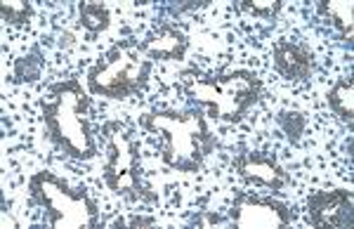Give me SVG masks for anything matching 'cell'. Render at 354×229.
Here are the masks:
<instances>
[{"label":"cell","mask_w":354,"mask_h":229,"mask_svg":"<svg viewBox=\"0 0 354 229\" xmlns=\"http://www.w3.org/2000/svg\"><path fill=\"white\" fill-rule=\"evenodd\" d=\"M88 109L90 97L78 78L53 83L48 88V95L41 100L43 123L48 128L50 140L66 156L78 161H90L97 154Z\"/></svg>","instance_id":"cell-1"},{"label":"cell","mask_w":354,"mask_h":229,"mask_svg":"<svg viewBox=\"0 0 354 229\" xmlns=\"http://www.w3.org/2000/svg\"><path fill=\"white\" fill-rule=\"evenodd\" d=\"M142 125L149 133H161L165 145L161 149L163 163L177 173H198L203 158L213 152L215 140L205 123L201 109L189 111H151L142 116Z\"/></svg>","instance_id":"cell-2"},{"label":"cell","mask_w":354,"mask_h":229,"mask_svg":"<svg viewBox=\"0 0 354 229\" xmlns=\"http://www.w3.org/2000/svg\"><path fill=\"white\" fill-rule=\"evenodd\" d=\"M198 104L208 107L220 121L239 123L260 100L262 78L250 68H230L208 78H194L185 85Z\"/></svg>","instance_id":"cell-3"},{"label":"cell","mask_w":354,"mask_h":229,"mask_svg":"<svg viewBox=\"0 0 354 229\" xmlns=\"http://www.w3.org/2000/svg\"><path fill=\"white\" fill-rule=\"evenodd\" d=\"M153 62L147 59L137 48V41H118L111 50L90 66L88 71V93L102 95L109 100H123L140 93L149 81Z\"/></svg>","instance_id":"cell-4"},{"label":"cell","mask_w":354,"mask_h":229,"mask_svg":"<svg viewBox=\"0 0 354 229\" xmlns=\"http://www.w3.org/2000/svg\"><path fill=\"white\" fill-rule=\"evenodd\" d=\"M31 199L33 203L43 205L48 213V225L55 229H85L97 225L95 199L88 189H73L66 180L57 177L50 170H41L31 177Z\"/></svg>","instance_id":"cell-5"},{"label":"cell","mask_w":354,"mask_h":229,"mask_svg":"<svg viewBox=\"0 0 354 229\" xmlns=\"http://www.w3.org/2000/svg\"><path fill=\"white\" fill-rule=\"evenodd\" d=\"M109 130V145H106V163H104V180L111 192L118 196L145 199L151 201L156 199L147 192L145 182L140 177V154H137V142L118 123L106 125Z\"/></svg>","instance_id":"cell-6"},{"label":"cell","mask_w":354,"mask_h":229,"mask_svg":"<svg viewBox=\"0 0 354 229\" xmlns=\"http://www.w3.org/2000/svg\"><path fill=\"white\" fill-rule=\"evenodd\" d=\"M230 220L239 229H281L293 222V213L277 199L239 194L230 208Z\"/></svg>","instance_id":"cell-7"},{"label":"cell","mask_w":354,"mask_h":229,"mask_svg":"<svg viewBox=\"0 0 354 229\" xmlns=\"http://www.w3.org/2000/svg\"><path fill=\"white\" fill-rule=\"evenodd\" d=\"M310 225L317 229L324 227H352L354 225V196L347 189L333 192H312L307 199Z\"/></svg>","instance_id":"cell-8"},{"label":"cell","mask_w":354,"mask_h":229,"mask_svg":"<svg viewBox=\"0 0 354 229\" xmlns=\"http://www.w3.org/2000/svg\"><path fill=\"white\" fill-rule=\"evenodd\" d=\"M236 170L245 182H253L260 187H270L274 192L283 189L290 182L286 170L281 168V163L274 156L258 152H245L236 158Z\"/></svg>","instance_id":"cell-9"},{"label":"cell","mask_w":354,"mask_h":229,"mask_svg":"<svg viewBox=\"0 0 354 229\" xmlns=\"http://www.w3.org/2000/svg\"><path fill=\"white\" fill-rule=\"evenodd\" d=\"M140 53L147 57V59H182L189 48V41L187 36L173 24H163L158 26L156 33H151L149 38L137 43Z\"/></svg>","instance_id":"cell-10"},{"label":"cell","mask_w":354,"mask_h":229,"mask_svg":"<svg viewBox=\"0 0 354 229\" xmlns=\"http://www.w3.org/2000/svg\"><path fill=\"white\" fill-rule=\"evenodd\" d=\"M274 66L286 81H307L312 73V53L305 45L277 41L274 43Z\"/></svg>","instance_id":"cell-11"},{"label":"cell","mask_w":354,"mask_h":229,"mask_svg":"<svg viewBox=\"0 0 354 229\" xmlns=\"http://www.w3.org/2000/svg\"><path fill=\"white\" fill-rule=\"evenodd\" d=\"M324 17H328L330 24L340 31L342 41H352L354 31V3L352 0H322L319 3Z\"/></svg>","instance_id":"cell-12"},{"label":"cell","mask_w":354,"mask_h":229,"mask_svg":"<svg viewBox=\"0 0 354 229\" xmlns=\"http://www.w3.org/2000/svg\"><path fill=\"white\" fill-rule=\"evenodd\" d=\"M326 102L340 121H345L347 125L354 123V83H352V78H340V81L328 90Z\"/></svg>","instance_id":"cell-13"},{"label":"cell","mask_w":354,"mask_h":229,"mask_svg":"<svg viewBox=\"0 0 354 229\" xmlns=\"http://www.w3.org/2000/svg\"><path fill=\"white\" fill-rule=\"evenodd\" d=\"M81 24L93 33L109 26V8L102 3H81Z\"/></svg>","instance_id":"cell-14"},{"label":"cell","mask_w":354,"mask_h":229,"mask_svg":"<svg viewBox=\"0 0 354 229\" xmlns=\"http://www.w3.org/2000/svg\"><path fill=\"white\" fill-rule=\"evenodd\" d=\"M0 12H3V19L12 26H21L31 19L33 15V5L31 3H21V0H5L0 5Z\"/></svg>","instance_id":"cell-15"},{"label":"cell","mask_w":354,"mask_h":229,"mask_svg":"<svg viewBox=\"0 0 354 229\" xmlns=\"http://www.w3.org/2000/svg\"><path fill=\"white\" fill-rule=\"evenodd\" d=\"M279 125H281V130L286 133L290 145H298L302 133H305V128H307V118L298 111H283L281 116H279Z\"/></svg>","instance_id":"cell-16"},{"label":"cell","mask_w":354,"mask_h":229,"mask_svg":"<svg viewBox=\"0 0 354 229\" xmlns=\"http://www.w3.org/2000/svg\"><path fill=\"white\" fill-rule=\"evenodd\" d=\"M41 68L43 62L38 55L21 57V59H17L15 66V81H38L41 78Z\"/></svg>","instance_id":"cell-17"},{"label":"cell","mask_w":354,"mask_h":229,"mask_svg":"<svg viewBox=\"0 0 354 229\" xmlns=\"http://www.w3.org/2000/svg\"><path fill=\"white\" fill-rule=\"evenodd\" d=\"M281 0H241V5L239 8L241 10H248V12H253L255 17H267V19H272V17H277V12L281 10Z\"/></svg>","instance_id":"cell-18"}]
</instances>
